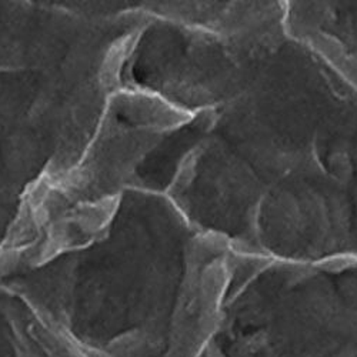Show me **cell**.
<instances>
[{
  "instance_id": "3957f363",
  "label": "cell",
  "mask_w": 357,
  "mask_h": 357,
  "mask_svg": "<svg viewBox=\"0 0 357 357\" xmlns=\"http://www.w3.org/2000/svg\"><path fill=\"white\" fill-rule=\"evenodd\" d=\"M126 53L122 38L99 31L54 63L0 73V252L24 197L83 156Z\"/></svg>"
},
{
  "instance_id": "7a4b0ae2",
  "label": "cell",
  "mask_w": 357,
  "mask_h": 357,
  "mask_svg": "<svg viewBox=\"0 0 357 357\" xmlns=\"http://www.w3.org/2000/svg\"><path fill=\"white\" fill-rule=\"evenodd\" d=\"M231 249L162 193L132 189L93 245L0 280L80 357H200Z\"/></svg>"
},
{
  "instance_id": "5b68a950",
  "label": "cell",
  "mask_w": 357,
  "mask_h": 357,
  "mask_svg": "<svg viewBox=\"0 0 357 357\" xmlns=\"http://www.w3.org/2000/svg\"><path fill=\"white\" fill-rule=\"evenodd\" d=\"M192 117L142 89H116L76 166L61 181L42 183L26 196L23 226L36 234L49 219L73 206L121 200L136 188L139 172L155 149Z\"/></svg>"
},
{
  "instance_id": "6da1fadb",
  "label": "cell",
  "mask_w": 357,
  "mask_h": 357,
  "mask_svg": "<svg viewBox=\"0 0 357 357\" xmlns=\"http://www.w3.org/2000/svg\"><path fill=\"white\" fill-rule=\"evenodd\" d=\"M166 196L233 253L357 257V92L287 31L249 54Z\"/></svg>"
},
{
  "instance_id": "8992f818",
  "label": "cell",
  "mask_w": 357,
  "mask_h": 357,
  "mask_svg": "<svg viewBox=\"0 0 357 357\" xmlns=\"http://www.w3.org/2000/svg\"><path fill=\"white\" fill-rule=\"evenodd\" d=\"M96 24L80 2H0V73L61 61Z\"/></svg>"
},
{
  "instance_id": "277c9868",
  "label": "cell",
  "mask_w": 357,
  "mask_h": 357,
  "mask_svg": "<svg viewBox=\"0 0 357 357\" xmlns=\"http://www.w3.org/2000/svg\"><path fill=\"white\" fill-rule=\"evenodd\" d=\"M200 357H357V257L233 253L220 319Z\"/></svg>"
},
{
  "instance_id": "ba28073f",
  "label": "cell",
  "mask_w": 357,
  "mask_h": 357,
  "mask_svg": "<svg viewBox=\"0 0 357 357\" xmlns=\"http://www.w3.org/2000/svg\"><path fill=\"white\" fill-rule=\"evenodd\" d=\"M0 357H80L24 301L0 286Z\"/></svg>"
},
{
  "instance_id": "52a82bcc",
  "label": "cell",
  "mask_w": 357,
  "mask_h": 357,
  "mask_svg": "<svg viewBox=\"0 0 357 357\" xmlns=\"http://www.w3.org/2000/svg\"><path fill=\"white\" fill-rule=\"evenodd\" d=\"M286 29L357 92V2L287 0Z\"/></svg>"
}]
</instances>
